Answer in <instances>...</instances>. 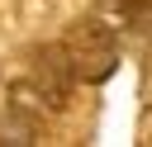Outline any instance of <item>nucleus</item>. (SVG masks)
Listing matches in <instances>:
<instances>
[{
	"instance_id": "3",
	"label": "nucleus",
	"mask_w": 152,
	"mask_h": 147,
	"mask_svg": "<svg viewBox=\"0 0 152 147\" xmlns=\"http://www.w3.org/2000/svg\"><path fill=\"white\" fill-rule=\"evenodd\" d=\"M0 142H38V123L24 119V109H10L0 119Z\"/></svg>"
},
{
	"instance_id": "2",
	"label": "nucleus",
	"mask_w": 152,
	"mask_h": 147,
	"mask_svg": "<svg viewBox=\"0 0 152 147\" xmlns=\"http://www.w3.org/2000/svg\"><path fill=\"white\" fill-rule=\"evenodd\" d=\"M76 66H71V52H66V43H38L33 52H28V85H33V95L48 104V109H62L66 100H71V90H76Z\"/></svg>"
},
{
	"instance_id": "1",
	"label": "nucleus",
	"mask_w": 152,
	"mask_h": 147,
	"mask_svg": "<svg viewBox=\"0 0 152 147\" xmlns=\"http://www.w3.org/2000/svg\"><path fill=\"white\" fill-rule=\"evenodd\" d=\"M66 52H71V66L81 81H109L114 66H119V38L104 19H76L66 28Z\"/></svg>"
}]
</instances>
